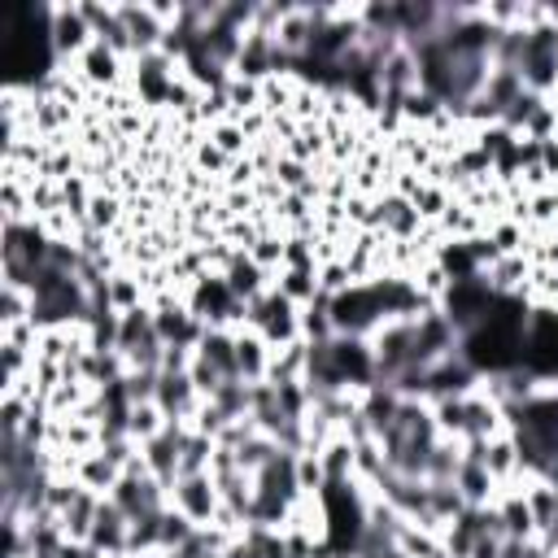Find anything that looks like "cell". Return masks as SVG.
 Masks as SVG:
<instances>
[{
	"mask_svg": "<svg viewBox=\"0 0 558 558\" xmlns=\"http://www.w3.org/2000/svg\"><path fill=\"white\" fill-rule=\"evenodd\" d=\"M74 480H78L87 493L109 497V493L118 488V480H122V466H118L105 449H92V453H83V458L74 462Z\"/></svg>",
	"mask_w": 558,
	"mask_h": 558,
	"instance_id": "obj_12",
	"label": "cell"
},
{
	"mask_svg": "<svg viewBox=\"0 0 558 558\" xmlns=\"http://www.w3.org/2000/svg\"><path fill=\"white\" fill-rule=\"evenodd\" d=\"M275 292H283L292 305H310V301H318L323 292H318V270H296V266H283L279 275H275V283H270Z\"/></svg>",
	"mask_w": 558,
	"mask_h": 558,
	"instance_id": "obj_17",
	"label": "cell"
},
{
	"mask_svg": "<svg viewBox=\"0 0 558 558\" xmlns=\"http://www.w3.org/2000/svg\"><path fill=\"white\" fill-rule=\"evenodd\" d=\"M196 357H205L214 371H222L227 379H240V371H235V331H227V327H205V336H201V344H196Z\"/></svg>",
	"mask_w": 558,
	"mask_h": 558,
	"instance_id": "obj_16",
	"label": "cell"
},
{
	"mask_svg": "<svg viewBox=\"0 0 558 558\" xmlns=\"http://www.w3.org/2000/svg\"><path fill=\"white\" fill-rule=\"evenodd\" d=\"M388 323V310H384V296H379V283H353L344 292L331 296V327L336 336H362L371 340L379 327Z\"/></svg>",
	"mask_w": 558,
	"mask_h": 558,
	"instance_id": "obj_1",
	"label": "cell"
},
{
	"mask_svg": "<svg viewBox=\"0 0 558 558\" xmlns=\"http://www.w3.org/2000/svg\"><path fill=\"white\" fill-rule=\"evenodd\" d=\"M92 26L83 17V4H48V48L57 65H74L92 48Z\"/></svg>",
	"mask_w": 558,
	"mask_h": 558,
	"instance_id": "obj_3",
	"label": "cell"
},
{
	"mask_svg": "<svg viewBox=\"0 0 558 558\" xmlns=\"http://www.w3.org/2000/svg\"><path fill=\"white\" fill-rule=\"evenodd\" d=\"M105 301L113 314H126L135 305H148V292H144V279L135 266H118L109 279H105Z\"/></svg>",
	"mask_w": 558,
	"mask_h": 558,
	"instance_id": "obj_14",
	"label": "cell"
},
{
	"mask_svg": "<svg viewBox=\"0 0 558 558\" xmlns=\"http://www.w3.org/2000/svg\"><path fill=\"white\" fill-rule=\"evenodd\" d=\"M222 92H227V105H231V113H235V118H240V113H253V109H262V83H257V78L231 74Z\"/></svg>",
	"mask_w": 558,
	"mask_h": 558,
	"instance_id": "obj_20",
	"label": "cell"
},
{
	"mask_svg": "<svg viewBox=\"0 0 558 558\" xmlns=\"http://www.w3.org/2000/svg\"><path fill=\"white\" fill-rule=\"evenodd\" d=\"M549 100H558V78H554V92H549Z\"/></svg>",
	"mask_w": 558,
	"mask_h": 558,
	"instance_id": "obj_22",
	"label": "cell"
},
{
	"mask_svg": "<svg viewBox=\"0 0 558 558\" xmlns=\"http://www.w3.org/2000/svg\"><path fill=\"white\" fill-rule=\"evenodd\" d=\"M157 405H161V414L170 418V423H192L196 418V410H201V392H196V384H192V375H157V397H153Z\"/></svg>",
	"mask_w": 558,
	"mask_h": 558,
	"instance_id": "obj_9",
	"label": "cell"
},
{
	"mask_svg": "<svg viewBox=\"0 0 558 558\" xmlns=\"http://www.w3.org/2000/svg\"><path fill=\"white\" fill-rule=\"evenodd\" d=\"M375 231L388 235V240H414L423 231V214L414 209L410 196L388 187L384 196H375Z\"/></svg>",
	"mask_w": 558,
	"mask_h": 558,
	"instance_id": "obj_6",
	"label": "cell"
},
{
	"mask_svg": "<svg viewBox=\"0 0 558 558\" xmlns=\"http://www.w3.org/2000/svg\"><path fill=\"white\" fill-rule=\"evenodd\" d=\"M248 331H257L270 349H283L301 340V305H292L283 292L266 288L257 301H248Z\"/></svg>",
	"mask_w": 558,
	"mask_h": 558,
	"instance_id": "obj_2",
	"label": "cell"
},
{
	"mask_svg": "<svg viewBox=\"0 0 558 558\" xmlns=\"http://www.w3.org/2000/svg\"><path fill=\"white\" fill-rule=\"evenodd\" d=\"M523 501L532 510L536 536H549L558 527V484H549V480H523Z\"/></svg>",
	"mask_w": 558,
	"mask_h": 558,
	"instance_id": "obj_15",
	"label": "cell"
},
{
	"mask_svg": "<svg viewBox=\"0 0 558 558\" xmlns=\"http://www.w3.org/2000/svg\"><path fill=\"white\" fill-rule=\"evenodd\" d=\"M493 283H488V275L480 270V275H466V279H453L449 283V292L440 296V314L458 327V336L462 331H471L484 314H488V305H493Z\"/></svg>",
	"mask_w": 558,
	"mask_h": 558,
	"instance_id": "obj_4",
	"label": "cell"
},
{
	"mask_svg": "<svg viewBox=\"0 0 558 558\" xmlns=\"http://www.w3.org/2000/svg\"><path fill=\"white\" fill-rule=\"evenodd\" d=\"M170 506H174L187 523L209 527L214 514H218V506H222V493H218V484H214L209 471H205V475H179V480L170 484Z\"/></svg>",
	"mask_w": 558,
	"mask_h": 558,
	"instance_id": "obj_5",
	"label": "cell"
},
{
	"mask_svg": "<svg viewBox=\"0 0 558 558\" xmlns=\"http://www.w3.org/2000/svg\"><path fill=\"white\" fill-rule=\"evenodd\" d=\"M270 344L257 336V331H235V371H240V379L244 384H266V375H270Z\"/></svg>",
	"mask_w": 558,
	"mask_h": 558,
	"instance_id": "obj_11",
	"label": "cell"
},
{
	"mask_svg": "<svg viewBox=\"0 0 558 558\" xmlns=\"http://www.w3.org/2000/svg\"><path fill=\"white\" fill-rule=\"evenodd\" d=\"M205 135H209V144H214L218 153H227L231 161L248 157V148H253V140L244 135V126H240L235 118H227V122H214V126H205Z\"/></svg>",
	"mask_w": 558,
	"mask_h": 558,
	"instance_id": "obj_19",
	"label": "cell"
},
{
	"mask_svg": "<svg viewBox=\"0 0 558 558\" xmlns=\"http://www.w3.org/2000/svg\"><path fill=\"white\" fill-rule=\"evenodd\" d=\"M126 541H131V519H126L109 497H100V510H96L87 549H92L96 558H126Z\"/></svg>",
	"mask_w": 558,
	"mask_h": 558,
	"instance_id": "obj_7",
	"label": "cell"
},
{
	"mask_svg": "<svg viewBox=\"0 0 558 558\" xmlns=\"http://www.w3.org/2000/svg\"><path fill=\"white\" fill-rule=\"evenodd\" d=\"M222 279H227V288H231V296H235V301H257V296L270 288V275H266V270H262L244 248L231 257V266H227V275H222Z\"/></svg>",
	"mask_w": 558,
	"mask_h": 558,
	"instance_id": "obj_13",
	"label": "cell"
},
{
	"mask_svg": "<svg viewBox=\"0 0 558 558\" xmlns=\"http://www.w3.org/2000/svg\"><path fill=\"white\" fill-rule=\"evenodd\" d=\"M118 17H122V26H126V35H131V48H135V57L140 52H157L161 44H166V35H170V26L161 22V13H157V4H118Z\"/></svg>",
	"mask_w": 558,
	"mask_h": 558,
	"instance_id": "obj_8",
	"label": "cell"
},
{
	"mask_svg": "<svg viewBox=\"0 0 558 558\" xmlns=\"http://www.w3.org/2000/svg\"><path fill=\"white\" fill-rule=\"evenodd\" d=\"M453 484H458V493H462L466 510H484V506H493V501H497V493H501V484H497V480L488 475V466H484V462H475V458H462V466H458Z\"/></svg>",
	"mask_w": 558,
	"mask_h": 558,
	"instance_id": "obj_10",
	"label": "cell"
},
{
	"mask_svg": "<svg viewBox=\"0 0 558 558\" xmlns=\"http://www.w3.org/2000/svg\"><path fill=\"white\" fill-rule=\"evenodd\" d=\"M57 558H96L87 545H74V541H65L61 549H57Z\"/></svg>",
	"mask_w": 558,
	"mask_h": 558,
	"instance_id": "obj_21",
	"label": "cell"
},
{
	"mask_svg": "<svg viewBox=\"0 0 558 558\" xmlns=\"http://www.w3.org/2000/svg\"><path fill=\"white\" fill-rule=\"evenodd\" d=\"M166 423H170V418L161 414V405H157V401H140V405H131V410H126V436H131L135 445L153 440Z\"/></svg>",
	"mask_w": 558,
	"mask_h": 558,
	"instance_id": "obj_18",
	"label": "cell"
}]
</instances>
